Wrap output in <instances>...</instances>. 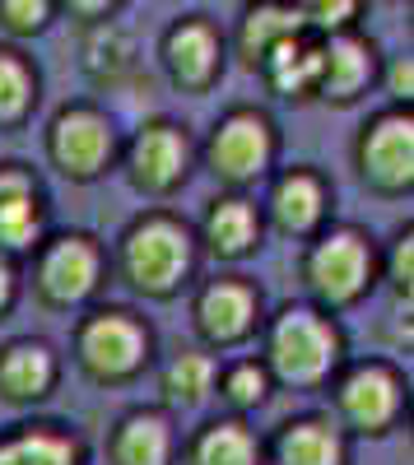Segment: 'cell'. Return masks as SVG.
<instances>
[{"mask_svg":"<svg viewBox=\"0 0 414 465\" xmlns=\"http://www.w3.org/2000/svg\"><path fill=\"white\" fill-rule=\"evenodd\" d=\"M378 80V47L359 28L326 33L321 37V74H317V98L326 103H354Z\"/></svg>","mask_w":414,"mask_h":465,"instance_id":"cell-12","label":"cell"},{"mask_svg":"<svg viewBox=\"0 0 414 465\" xmlns=\"http://www.w3.org/2000/svg\"><path fill=\"white\" fill-rule=\"evenodd\" d=\"M0 465H84V447L61 423H19L0 438Z\"/></svg>","mask_w":414,"mask_h":465,"instance_id":"cell-17","label":"cell"},{"mask_svg":"<svg viewBox=\"0 0 414 465\" xmlns=\"http://www.w3.org/2000/svg\"><path fill=\"white\" fill-rule=\"evenodd\" d=\"M56 381V354L43 340H15L0 349V396L5 401H43Z\"/></svg>","mask_w":414,"mask_h":465,"instance_id":"cell-18","label":"cell"},{"mask_svg":"<svg viewBox=\"0 0 414 465\" xmlns=\"http://www.w3.org/2000/svg\"><path fill=\"white\" fill-rule=\"evenodd\" d=\"M326 182L312 173V168H293L275 182L271 191V219L280 232H289V238H303V232H312L321 219H326Z\"/></svg>","mask_w":414,"mask_h":465,"instance_id":"cell-16","label":"cell"},{"mask_svg":"<svg viewBox=\"0 0 414 465\" xmlns=\"http://www.w3.org/2000/svg\"><path fill=\"white\" fill-rule=\"evenodd\" d=\"M74 354L94 381H126L149 359V331L122 307H103V312L84 317L80 335H74Z\"/></svg>","mask_w":414,"mask_h":465,"instance_id":"cell-4","label":"cell"},{"mask_svg":"<svg viewBox=\"0 0 414 465\" xmlns=\"http://www.w3.org/2000/svg\"><path fill=\"white\" fill-rule=\"evenodd\" d=\"M256 312H261V298L247 280H214L201 289L196 298V331L210 344H238L256 331Z\"/></svg>","mask_w":414,"mask_h":465,"instance_id":"cell-13","label":"cell"},{"mask_svg":"<svg viewBox=\"0 0 414 465\" xmlns=\"http://www.w3.org/2000/svg\"><path fill=\"white\" fill-rule=\"evenodd\" d=\"M135 65V43H131V33L122 24H89L84 33V70H89V80L94 84H117L122 74H131Z\"/></svg>","mask_w":414,"mask_h":465,"instance_id":"cell-24","label":"cell"},{"mask_svg":"<svg viewBox=\"0 0 414 465\" xmlns=\"http://www.w3.org/2000/svg\"><path fill=\"white\" fill-rule=\"evenodd\" d=\"M192 265H196V242L186 232V223H177L172 214H149L126 228L122 270L140 293H149V298L177 293L182 280L192 275Z\"/></svg>","mask_w":414,"mask_h":465,"instance_id":"cell-1","label":"cell"},{"mask_svg":"<svg viewBox=\"0 0 414 465\" xmlns=\"http://www.w3.org/2000/svg\"><path fill=\"white\" fill-rule=\"evenodd\" d=\"M289 5L298 10V19H303L308 33L326 37V33L354 28V19H359V10H363V0H289Z\"/></svg>","mask_w":414,"mask_h":465,"instance_id":"cell-27","label":"cell"},{"mask_svg":"<svg viewBox=\"0 0 414 465\" xmlns=\"http://www.w3.org/2000/svg\"><path fill=\"white\" fill-rule=\"evenodd\" d=\"M219 381V368L210 354H201V349H186V354H177L168 368H163V396L168 405H182V410H196L210 401Z\"/></svg>","mask_w":414,"mask_h":465,"instance_id":"cell-25","label":"cell"},{"mask_svg":"<svg viewBox=\"0 0 414 465\" xmlns=\"http://www.w3.org/2000/svg\"><path fill=\"white\" fill-rule=\"evenodd\" d=\"M391 284H396V293L409 298V232H400L391 247Z\"/></svg>","mask_w":414,"mask_h":465,"instance_id":"cell-32","label":"cell"},{"mask_svg":"<svg viewBox=\"0 0 414 465\" xmlns=\"http://www.w3.org/2000/svg\"><path fill=\"white\" fill-rule=\"evenodd\" d=\"M293 33H303V19H298V10L289 5V0H251V5L242 10V19H238L233 47H238L242 65L256 70L261 61H266V52L275 43H284V37H293Z\"/></svg>","mask_w":414,"mask_h":465,"instance_id":"cell-19","label":"cell"},{"mask_svg":"<svg viewBox=\"0 0 414 465\" xmlns=\"http://www.w3.org/2000/svg\"><path fill=\"white\" fill-rule=\"evenodd\" d=\"M172 429L159 410H135L112 433V465H168Z\"/></svg>","mask_w":414,"mask_h":465,"instance_id":"cell-20","label":"cell"},{"mask_svg":"<svg viewBox=\"0 0 414 465\" xmlns=\"http://www.w3.org/2000/svg\"><path fill=\"white\" fill-rule=\"evenodd\" d=\"M219 386H223V401H229V405H238V410H256L261 401L271 396V372L247 359V363H233L229 372H223Z\"/></svg>","mask_w":414,"mask_h":465,"instance_id":"cell-28","label":"cell"},{"mask_svg":"<svg viewBox=\"0 0 414 465\" xmlns=\"http://www.w3.org/2000/svg\"><path fill=\"white\" fill-rule=\"evenodd\" d=\"M159 56H163V70L177 89L205 94L223 70V33L205 15H186L163 33Z\"/></svg>","mask_w":414,"mask_h":465,"instance_id":"cell-9","label":"cell"},{"mask_svg":"<svg viewBox=\"0 0 414 465\" xmlns=\"http://www.w3.org/2000/svg\"><path fill=\"white\" fill-rule=\"evenodd\" d=\"M15 302V265H10V256L0 252V312Z\"/></svg>","mask_w":414,"mask_h":465,"instance_id":"cell-33","label":"cell"},{"mask_svg":"<svg viewBox=\"0 0 414 465\" xmlns=\"http://www.w3.org/2000/svg\"><path fill=\"white\" fill-rule=\"evenodd\" d=\"M56 15V0H0V28L15 37H33L43 33Z\"/></svg>","mask_w":414,"mask_h":465,"instance_id":"cell-29","label":"cell"},{"mask_svg":"<svg viewBox=\"0 0 414 465\" xmlns=\"http://www.w3.org/2000/svg\"><path fill=\"white\" fill-rule=\"evenodd\" d=\"M372 265H378V261H372V247H368L363 232L335 228V232H326V238L308 252L303 280H308V289L326 307H350V302H359L368 293Z\"/></svg>","mask_w":414,"mask_h":465,"instance_id":"cell-5","label":"cell"},{"mask_svg":"<svg viewBox=\"0 0 414 465\" xmlns=\"http://www.w3.org/2000/svg\"><path fill=\"white\" fill-rule=\"evenodd\" d=\"M186 168H192V140H186V131L177 122H144L135 131V140L126 144V177L149 191V196H163V191H172Z\"/></svg>","mask_w":414,"mask_h":465,"instance_id":"cell-10","label":"cell"},{"mask_svg":"<svg viewBox=\"0 0 414 465\" xmlns=\"http://www.w3.org/2000/svg\"><path fill=\"white\" fill-rule=\"evenodd\" d=\"M261 70V80H266L280 98H293V103H303V98H317V74H321V37L317 33H293L284 37V43H275L266 52V61L256 65Z\"/></svg>","mask_w":414,"mask_h":465,"instance_id":"cell-15","label":"cell"},{"mask_svg":"<svg viewBox=\"0 0 414 465\" xmlns=\"http://www.w3.org/2000/svg\"><path fill=\"white\" fill-rule=\"evenodd\" d=\"M275 465H345V438L326 419H293L275 438Z\"/></svg>","mask_w":414,"mask_h":465,"instance_id":"cell-21","label":"cell"},{"mask_svg":"<svg viewBox=\"0 0 414 465\" xmlns=\"http://www.w3.org/2000/svg\"><path fill=\"white\" fill-rule=\"evenodd\" d=\"M37 103V70L19 47H0V131L19 126Z\"/></svg>","mask_w":414,"mask_h":465,"instance_id":"cell-26","label":"cell"},{"mask_svg":"<svg viewBox=\"0 0 414 465\" xmlns=\"http://www.w3.org/2000/svg\"><path fill=\"white\" fill-rule=\"evenodd\" d=\"M271 372L289 386H317L340 363V331L317 307H284L266 340Z\"/></svg>","mask_w":414,"mask_h":465,"instance_id":"cell-2","label":"cell"},{"mask_svg":"<svg viewBox=\"0 0 414 465\" xmlns=\"http://www.w3.org/2000/svg\"><path fill=\"white\" fill-rule=\"evenodd\" d=\"M186 465H261V442L247 433V423L219 419L192 438Z\"/></svg>","mask_w":414,"mask_h":465,"instance_id":"cell-23","label":"cell"},{"mask_svg":"<svg viewBox=\"0 0 414 465\" xmlns=\"http://www.w3.org/2000/svg\"><path fill=\"white\" fill-rule=\"evenodd\" d=\"M275 122L256 107H233L223 112L210 140H205V163L219 182L229 186H247L256 177H266L275 163Z\"/></svg>","mask_w":414,"mask_h":465,"instance_id":"cell-3","label":"cell"},{"mask_svg":"<svg viewBox=\"0 0 414 465\" xmlns=\"http://www.w3.org/2000/svg\"><path fill=\"white\" fill-rule=\"evenodd\" d=\"M37 293L52 307H74L84 302L98 284H103V252L89 232H65L52 238L37 256V275H33Z\"/></svg>","mask_w":414,"mask_h":465,"instance_id":"cell-8","label":"cell"},{"mask_svg":"<svg viewBox=\"0 0 414 465\" xmlns=\"http://www.w3.org/2000/svg\"><path fill=\"white\" fill-rule=\"evenodd\" d=\"M43 238V191L24 163H0V252H28Z\"/></svg>","mask_w":414,"mask_h":465,"instance_id":"cell-14","label":"cell"},{"mask_svg":"<svg viewBox=\"0 0 414 465\" xmlns=\"http://www.w3.org/2000/svg\"><path fill=\"white\" fill-rule=\"evenodd\" d=\"M205 247L214 256H242L261 238V214L247 196H219L205 214Z\"/></svg>","mask_w":414,"mask_h":465,"instance_id":"cell-22","label":"cell"},{"mask_svg":"<svg viewBox=\"0 0 414 465\" xmlns=\"http://www.w3.org/2000/svg\"><path fill=\"white\" fill-rule=\"evenodd\" d=\"M354 163L368 186L378 191H409L414 182V116L409 107L378 112L354 144Z\"/></svg>","mask_w":414,"mask_h":465,"instance_id":"cell-7","label":"cell"},{"mask_svg":"<svg viewBox=\"0 0 414 465\" xmlns=\"http://www.w3.org/2000/svg\"><path fill=\"white\" fill-rule=\"evenodd\" d=\"M409 89H414V65H409V56L400 52V56L391 61V70H387V94H391L396 103H409Z\"/></svg>","mask_w":414,"mask_h":465,"instance_id":"cell-31","label":"cell"},{"mask_svg":"<svg viewBox=\"0 0 414 465\" xmlns=\"http://www.w3.org/2000/svg\"><path fill=\"white\" fill-rule=\"evenodd\" d=\"M47 153L52 163L74 177V182H94L98 173H107V163L117 159V131L112 122L89 107V103H74V107H61L47 126Z\"/></svg>","mask_w":414,"mask_h":465,"instance_id":"cell-6","label":"cell"},{"mask_svg":"<svg viewBox=\"0 0 414 465\" xmlns=\"http://www.w3.org/2000/svg\"><path fill=\"white\" fill-rule=\"evenodd\" d=\"M56 5H61L65 15H74V19H84V24H103V19L117 15L122 0H56Z\"/></svg>","mask_w":414,"mask_h":465,"instance_id":"cell-30","label":"cell"},{"mask_svg":"<svg viewBox=\"0 0 414 465\" xmlns=\"http://www.w3.org/2000/svg\"><path fill=\"white\" fill-rule=\"evenodd\" d=\"M335 405L359 433H387L405 405V386L387 363H359L335 386Z\"/></svg>","mask_w":414,"mask_h":465,"instance_id":"cell-11","label":"cell"}]
</instances>
